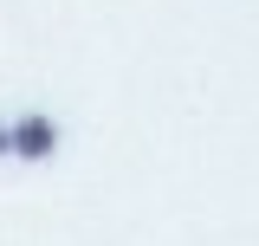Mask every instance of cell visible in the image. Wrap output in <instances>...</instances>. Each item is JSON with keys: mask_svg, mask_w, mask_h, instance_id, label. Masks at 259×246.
<instances>
[{"mask_svg": "<svg viewBox=\"0 0 259 246\" xmlns=\"http://www.w3.org/2000/svg\"><path fill=\"white\" fill-rule=\"evenodd\" d=\"M52 149H59V123L46 117V110L7 123V155H20V162H46Z\"/></svg>", "mask_w": 259, "mask_h": 246, "instance_id": "obj_1", "label": "cell"}, {"mask_svg": "<svg viewBox=\"0 0 259 246\" xmlns=\"http://www.w3.org/2000/svg\"><path fill=\"white\" fill-rule=\"evenodd\" d=\"M0 155H7V123H0Z\"/></svg>", "mask_w": 259, "mask_h": 246, "instance_id": "obj_2", "label": "cell"}]
</instances>
